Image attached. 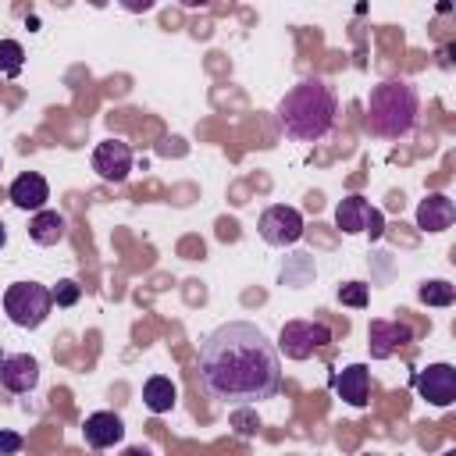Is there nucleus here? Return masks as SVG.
<instances>
[{
  "instance_id": "nucleus-1",
  "label": "nucleus",
  "mask_w": 456,
  "mask_h": 456,
  "mask_svg": "<svg viewBox=\"0 0 456 456\" xmlns=\"http://www.w3.org/2000/svg\"><path fill=\"white\" fill-rule=\"evenodd\" d=\"M200 385L210 399L253 406L281 392V353L253 321H228L200 342Z\"/></svg>"
},
{
  "instance_id": "nucleus-2",
  "label": "nucleus",
  "mask_w": 456,
  "mask_h": 456,
  "mask_svg": "<svg viewBox=\"0 0 456 456\" xmlns=\"http://www.w3.org/2000/svg\"><path fill=\"white\" fill-rule=\"evenodd\" d=\"M338 100L324 78H303L278 100V125L296 142H317L335 128Z\"/></svg>"
},
{
  "instance_id": "nucleus-3",
  "label": "nucleus",
  "mask_w": 456,
  "mask_h": 456,
  "mask_svg": "<svg viewBox=\"0 0 456 456\" xmlns=\"http://www.w3.org/2000/svg\"><path fill=\"white\" fill-rule=\"evenodd\" d=\"M420 96L406 78H385L367 93V132L381 139H403L413 132Z\"/></svg>"
},
{
  "instance_id": "nucleus-4",
  "label": "nucleus",
  "mask_w": 456,
  "mask_h": 456,
  "mask_svg": "<svg viewBox=\"0 0 456 456\" xmlns=\"http://www.w3.org/2000/svg\"><path fill=\"white\" fill-rule=\"evenodd\" d=\"M50 306H53L50 289L39 285V281H14L4 292V314L11 317V324L28 328V331L39 328L50 317Z\"/></svg>"
},
{
  "instance_id": "nucleus-5",
  "label": "nucleus",
  "mask_w": 456,
  "mask_h": 456,
  "mask_svg": "<svg viewBox=\"0 0 456 456\" xmlns=\"http://www.w3.org/2000/svg\"><path fill=\"white\" fill-rule=\"evenodd\" d=\"M328 342H331L328 324H321V321H289V324H281V335H278L274 349L285 353L289 360H306Z\"/></svg>"
},
{
  "instance_id": "nucleus-6",
  "label": "nucleus",
  "mask_w": 456,
  "mask_h": 456,
  "mask_svg": "<svg viewBox=\"0 0 456 456\" xmlns=\"http://www.w3.org/2000/svg\"><path fill=\"white\" fill-rule=\"evenodd\" d=\"M335 224L346 232V235H367L370 242L385 235V217L378 207H370L363 196H346L338 207H335Z\"/></svg>"
},
{
  "instance_id": "nucleus-7",
  "label": "nucleus",
  "mask_w": 456,
  "mask_h": 456,
  "mask_svg": "<svg viewBox=\"0 0 456 456\" xmlns=\"http://www.w3.org/2000/svg\"><path fill=\"white\" fill-rule=\"evenodd\" d=\"M260 239L267 246H296L303 239V214L296 207H285V203H274L260 214Z\"/></svg>"
},
{
  "instance_id": "nucleus-8",
  "label": "nucleus",
  "mask_w": 456,
  "mask_h": 456,
  "mask_svg": "<svg viewBox=\"0 0 456 456\" xmlns=\"http://www.w3.org/2000/svg\"><path fill=\"white\" fill-rule=\"evenodd\" d=\"M93 171L103 182H125L132 171V146L125 139H103L93 150Z\"/></svg>"
},
{
  "instance_id": "nucleus-9",
  "label": "nucleus",
  "mask_w": 456,
  "mask_h": 456,
  "mask_svg": "<svg viewBox=\"0 0 456 456\" xmlns=\"http://www.w3.org/2000/svg\"><path fill=\"white\" fill-rule=\"evenodd\" d=\"M406 342H413V328L403 324V321H385V317H374L367 324V349L374 360H388L395 349H403Z\"/></svg>"
},
{
  "instance_id": "nucleus-10",
  "label": "nucleus",
  "mask_w": 456,
  "mask_h": 456,
  "mask_svg": "<svg viewBox=\"0 0 456 456\" xmlns=\"http://www.w3.org/2000/svg\"><path fill=\"white\" fill-rule=\"evenodd\" d=\"M413 385L431 406H452L456 403V370H452V363H428L417 374Z\"/></svg>"
},
{
  "instance_id": "nucleus-11",
  "label": "nucleus",
  "mask_w": 456,
  "mask_h": 456,
  "mask_svg": "<svg viewBox=\"0 0 456 456\" xmlns=\"http://www.w3.org/2000/svg\"><path fill=\"white\" fill-rule=\"evenodd\" d=\"M0 385L14 395H25L39 385V363L28 353H11L0 360Z\"/></svg>"
},
{
  "instance_id": "nucleus-12",
  "label": "nucleus",
  "mask_w": 456,
  "mask_h": 456,
  "mask_svg": "<svg viewBox=\"0 0 456 456\" xmlns=\"http://www.w3.org/2000/svg\"><path fill=\"white\" fill-rule=\"evenodd\" d=\"M7 200H11L18 210H32V214H39V210H46L50 185H46V178H43L39 171H25V175H18V178L11 182Z\"/></svg>"
},
{
  "instance_id": "nucleus-13",
  "label": "nucleus",
  "mask_w": 456,
  "mask_h": 456,
  "mask_svg": "<svg viewBox=\"0 0 456 456\" xmlns=\"http://www.w3.org/2000/svg\"><path fill=\"white\" fill-rule=\"evenodd\" d=\"M82 435H86V445H89V449H110V445H118V442L125 438V424H121V417L110 413V410H96V413L86 417Z\"/></svg>"
},
{
  "instance_id": "nucleus-14",
  "label": "nucleus",
  "mask_w": 456,
  "mask_h": 456,
  "mask_svg": "<svg viewBox=\"0 0 456 456\" xmlns=\"http://www.w3.org/2000/svg\"><path fill=\"white\" fill-rule=\"evenodd\" d=\"M452 217H456V203L445 192H431L417 207V228L420 232H445L452 224Z\"/></svg>"
},
{
  "instance_id": "nucleus-15",
  "label": "nucleus",
  "mask_w": 456,
  "mask_h": 456,
  "mask_svg": "<svg viewBox=\"0 0 456 456\" xmlns=\"http://www.w3.org/2000/svg\"><path fill=\"white\" fill-rule=\"evenodd\" d=\"M335 392L338 399H346L349 406H367V395H370V370L363 363H349L338 378H335Z\"/></svg>"
},
{
  "instance_id": "nucleus-16",
  "label": "nucleus",
  "mask_w": 456,
  "mask_h": 456,
  "mask_svg": "<svg viewBox=\"0 0 456 456\" xmlns=\"http://www.w3.org/2000/svg\"><path fill=\"white\" fill-rule=\"evenodd\" d=\"M64 232H68V221L57 210H39L28 221V239L39 242V246H57L64 239Z\"/></svg>"
},
{
  "instance_id": "nucleus-17",
  "label": "nucleus",
  "mask_w": 456,
  "mask_h": 456,
  "mask_svg": "<svg viewBox=\"0 0 456 456\" xmlns=\"http://www.w3.org/2000/svg\"><path fill=\"white\" fill-rule=\"evenodd\" d=\"M175 399H178V392H175V381H171V378H164V374L146 378V385H142V403H146L150 413H167V410L175 406Z\"/></svg>"
},
{
  "instance_id": "nucleus-18",
  "label": "nucleus",
  "mask_w": 456,
  "mask_h": 456,
  "mask_svg": "<svg viewBox=\"0 0 456 456\" xmlns=\"http://www.w3.org/2000/svg\"><path fill=\"white\" fill-rule=\"evenodd\" d=\"M25 68V50L18 39H0V75L4 78H18Z\"/></svg>"
},
{
  "instance_id": "nucleus-19",
  "label": "nucleus",
  "mask_w": 456,
  "mask_h": 456,
  "mask_svg": "<svg viewBox=\"0 0 456 456\" xmlns=\"http://www.w3.org/2000/svg\"><path fill=\"white\" fill-rule=\"evenodd\" d=\"M417 296H420V303H428V306H452V303H456V289H452L449 281H442V278L424 281V285L417 289Z\"/></svg>"
},
{
  "instance_id": "nucleus-20",
  "label": "nucleus",
  "mask_w": 456,
  "mask_h": 456,
  "mask_svg": "<svg viewBox=\"0 0 456 456\" xmlns=\"http://www.w3.org/2000/svg\"><path fill=\"white\" fill-rule=\"evenodd\" d=\"M367 299H370V289H367L363 281H346V285H338V303H342V306H356V310H363Z\"/></svg>"
},
{
  "instance_id": "nucleus-21",
  "label": "nucleus",
  "mask_w": 456,
  "mask_h": 456,
  "mask_svg": "<svg viewBox=\"0 0 456 456\" xmlns=\"http://www.w3.org/2000/svg\"><path fill=\"white\" fill-rule=\"evenodd\" d=\"M232 428H235V435L239 438H253L256 431H260V420H256V413L249 410V406H239V410H232Z\"/></svg>"
},
{
  "instance_id": "nucleus-22",
  "label": "nucleus",
  "mask_w": 456,
  "mask_h": 456,
  "mask_svg": "<svg viewBox=\"0 0 456 456\" xmlns=\"http://www.w3.org/2000/svg\"><path fill=\"white\" fill-rule=\"evenodd\" d=\"M78 296H82V285H78L75 278H61V281L50 289V299H53L57 306H75Z\"/></svg>"
},
{
  "instance_id": "nucleus-23",
  "label": "nucleus",
  "mask_w": 456,
  "mask_h": 456,
  "mask_svg": "<svg viewBox=\"0 0 456 456\" xmlns=\"http://www.w3.org/2000/svg\"><path fill=\"white\" fill-rule=\"evenodd\" d=\"M21 435L18 431H4L0 428V456H14V452H21Z\"/></svg>"
},
{
  "instance_id": "nucleus-24",
  "label": "nucleus",
  "mask_w": 456,
  "mask_h": 456,
  "mask_svg": "<svg viewBox=\"0 0 456 456\" xmlns=\"http://www.w3.org/2000/svg\"><path fill=\"white\" fill-rule=\"evenodd\" d=\"M121 456H150V449H142V445H128Z\"/></svg>"
},
{
  "instance_id": "nucleus-25",
  "label": "nucleus",
  "mask_w": 456,
  "mask_h": 456,
  "mask_svg": "<svg viewBox=\"0 0 456 456\" xmlns=\"http://www.w3.org/2000/svg\"><path fill=\"white\" fill-rule=\"evenodd\" d=\"M4 242H7V228H4V221H0V249H4Z\"/></svg>"
},
{
  "instance_id": "nucleus-26",
  "label": "nucleus",
  "mask_w": 456,
  "mask_h": 456,
  "mask_svg": "<svg viewBox=\"0 0 456 456\" xmlns=\"http://www.w3.org/2000/svg\"><path fill=\"white\" fill-rule=\"evenodd\" d=\"M442 456H456V452H452V449H449V452H442Z\"/></svg>"
},
{
  "instance_id": "nucleus-27",
  "label": "nucleus",
  "mask_w": 456,
  "mask_h": 456,
  "mask_svg": "<svg viewBox=\"0 0 456 456\" xmlns=\"http://www.w3.org/2000/svg\"><path fill=\"white\" fill-rule=\"evenodd\" d=\"M0 360H4V353H0Z\"/></svg>"
}]
</instances>
